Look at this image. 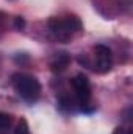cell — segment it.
<instances>
[{"mask_svg":"<svg viewBox=\"0 0 133 134\" xmlns=\"http://www.w3.org/2000/svg\"><path fill=\"white\" fill-rule=\"evenodd\" d=\"M49 28L57 39L69 41L75 33L83 30V25L77 16H66V17H52L49 20Z\"/></svg>","mask_w":133,"mask_h":134,"instance_id":"6da1fadb","label":"cell"},{"mask_svg":"<svg viewBox=\"0 0 133 134\" xmlns=\"http://www.w3.org/2000/svg\"><path fill=\"white\" fill-rule=\"evenodd\" d=\"M13 84L16 92L19 94L21 98H24L25 101L33 103L39 98L41 95V84L39 81L27 73H16L13 76Z\"/></svg>","mask_w":133,"mask_h":134,"instance_id":"7a4b0ae2","label":"cell"},{"mask_svg":"<svg viewBox=\"0 0 133 134\" xmlns=\"http://www.w3.org/2000/svg\"><path fill=\"white\" fill-rule=\"evenodd\" d=\"M70 84L75 91V95H77V100L81 106H86L88 101L91 98V84H89V80L86 75L83 73H78L75 75L72 80H70Z\"/></svg>","mask_w":133,"mask_h":134,"instance_id":"3957f363","label":"cell"},{"mask_svg":"<svg viewBox=\"0 0 133 134\" xmlns=\"http://www.w3.org/2000/svg\"><path fill=\"white\" fill-rule=\"evenodd\" d=\"M94 55H96V70L99 73H106L111 70L113 66V53L106 45H96L94 47Z\"/></svg>","mask_w":133,"mask_h":134,"instance_id":"277c9868","label":"cell"},{"mask_svg":"<svg viewBox=\"0 0 133 134\" xmlns=\"http://www.w3.org/2000/svg\"><path fill=\"white\" fill-rule=\"evenodd\" d=\"M69 63H70V56L67 53H61L52 63V70L53 72H63V70H66V67L69 66Z\"/></svg>","mask_w":133,"mask_h":134,"instance_id":"5b68a950","label":"cell"},{"mask_svg":"<svg viewBox=\"0 0 133 134\" xmlns=\"http://www.w3.org/2000/svg\"><path fill=\"white\" fill-rule=\"evenodd\" d=\"M11 120H13V119H11V115H9V114L0 112V133L9 128V125H11Z\"/></svg>","mask_w":133,"mask_h":134,"instance_id":"8992f818","label":"cell"},{"mask_svg":"<svg viewBox=\"0 0 133 134\" xmlns=\"http://www.w3.org/2000/svg\"><path fill=\"white\" fill-rule=\"evenodd\" d=\"M14 134H30V128H28V123L25 119H21V122L17 123V128Z\"/></svg>","mask_w":133,"mask_h":134,"instance_id":"52a82bcc","label":"cell"},{"mask_svg":"<svg viewBox=\"0 0 133 134\" xmlns=\"http://www.w3.org/2000/svg\"><path fill=\"white\" fill-rule=\"evenodd\" d=\"M14 27H16L17 30H22V28L25 27V19L21 17V16H17V17L14 19Z\"/></svg>","mask_w":133,"mask_h":134,"instance_id":"ba28073f","label":"cell"},{"mask_svg":"<svg viewBox=\"0 0 133 134\" xmlns=\"http://www.w3.org/2000/svg\"><path fill=\"white\" fill-rule=\"evenodd\" d=\"M113 134H132V131H130V130H125V128H122V126H117V128L113 131Z\"/></svg>","mask_w":133,"mask_h":134,"instance_id":"9c48e42d","label":"cell"}]
</instances>
